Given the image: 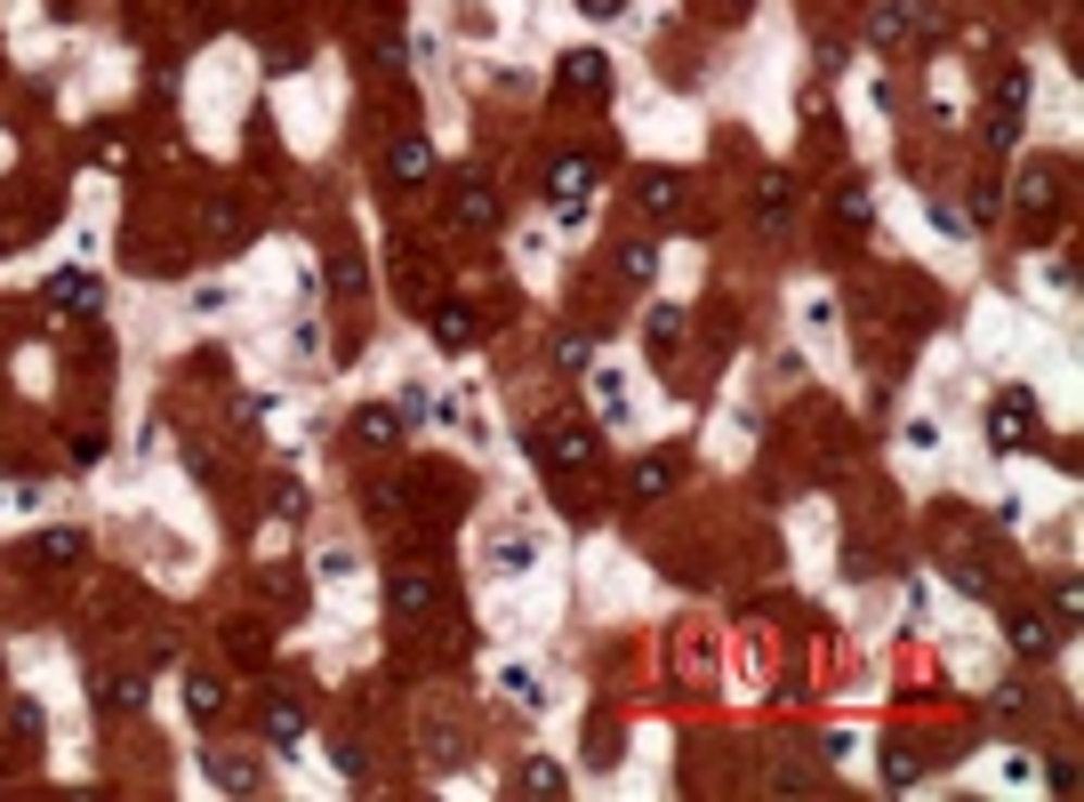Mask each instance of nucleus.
Segmentation results:
<instances>
[{
	"mask_svg": "<svg viewBox=\"0 0 1084 802\" xmlns=\"http://www.w3.org/2000/svg\"><path fill=\"white\" fill-rule=\"evenodd\" d=\"M530 458H539L546 474H587V466H595V425H579V418L539 425V434H530Z\"/></svg>",
	"mask_w": 1084,
	"mask_h": 802,
	"instance_id": "1",
	"label": "nucleus"
},
{
	"mask_svg": "<svg viewBox=\"0 0 1084 802\" xmlns=\"http://www.w3.org/2000/svg\"><path fill=\"white\" fill-rule=\"evenodd\" d=\"M587 193H595V161H587V153H563L555 169H546V209H555L563 225H579V217H587Z\"/></svg>",
	"mask_w": 1084,
	"mask_h": 802,
	"instance_id": "2",
	"label": "nucleus"
},
{
	"mask_svg": "<svg viewBox=\"0 0 1084 802\" xmlns=\"http://www.w3.org/2000/svg\"><path fill=\"white\" fill-rule=\"evenodd\" d=\"M555 89H570V97H603V89H610V56H603V49H563Z\"/></svg>",
	"mask_w": 1084,
	"mask_h": 802,
	"instance_id": "3",
	"label": "nucleus"
},
{
	"mask_svg": "<svg viewBox=\"0 0 1084 802\" xmlns=\"http://www.w3.org/2000/svg\"><path fill=\"white\" fill-rule=\"evenodd\" d=\"M450 225H466V233L499 225V184H490V177H458V193H450Z\"/></svg>",
	"mask_w": 1084,
	"mask_h": 802,
	"instance_id": "4",
	"label": "nucleus"
},
{
	"mask_svg": "<svg viewBox=\"0 0 1084 802\" xmlns=\"http://www.w3.org/2000/svg\"><path fill=\"white\" fill-rule=\"evenodd\" d=\"M675 482H683V458L667 449V458H643L635 474H627V498H643V506H651V498H667Z\"/></svg>",
	"mask_w": 1084,
	"mask_h": 802,
	"instance_id": "5",
	"label": "nucleus"
},
{
	"mask_svg": "<svg viewBox=\"0 0 1084 802\" xmlns=\"http://www.w3.org/2000/svg\"><path fill=\"white\" fill-rule=\"evenodd\" d=\"M635 201H643L651 217H675V209H683V177H675V169H635Z\"/></svg>",
	"mask_w": 1084,
	"mask_h": 802,
	"instance_id": "6",
	"label": "nucleus"
},
{
	"mask_svg": "<svg viewBox=\"0 0 1084 802\" xmlns=\"http://www.w3.org/2000/svg\"><path fill=\"white\" fill-rule=\"evenodd\" d=\"M988 442H996V449H1020V442H1029V394H1005V402L988 409Z\"/></svg>",
	"mask_w": 1084,
	"mask_h": 802,
	"instance_id": "7",
	"label": "nucleus"
},
{
	"mask_svg": "<svg viewBox=\"0 0 1084 802\" xmlns=\"http://www.w3.org/2000/svg\"><path fill=\"white\" fill-rule=\"evenodd\" d=\"M434 602H442L434 570H394V610L402 619H418V610H434Z\"/></svg>",
	"mask_w": 1084,
	"mask_h": 802,
	"instance_id": "8",
	"label": "nucleus"
},
{
	"mask_svg": "<svg viewBox=\"0 0 1084 802\" xmlns=\"http://www.w3.org/2000/svg\"><path fill=\"white\" fill-rule=\"evenodd\" d=\"M1053 209H1060V169H1029V177H1020V217L1045 225Z\"/></svg>",
	"mask_w": 1084,
	"mask_h": 802,
	"instance_id": "9",
	"label": "nucleus"
},
{
	"mask_svg": "<svg viewBox=\"0 0 1084 802\" xmlns=\"http://www.w3.org/2000/svg\"><path fill=\"white\" fill-rule=\"evenodd\" d=\"M354 442L362 449H394L402 442V418H394V409H354Z\"/></svg>",
	"mask_w": 1084,
	"mask_h": 802,
	"instance_id": "10",
	"label": "nucleus"
},
{
	"mask_svg": "<svg viewBox=\"0 0 1084 802\" xmlns=\"http://www.w3.org/2000/svg\"><path fill=\"white\" fill-rule=\"evenodd\" d=\"M434 177V145H426V137H402L394 145V184H426Z\"/></svg>",
	"mask_w": 1084,
	"mask_h": 802,
	"instance_id": "11",
	"label": "nucleus"
},
{
	"mask_svg": "<svg viewBox=\"0 0 1084 802\" xmlns=\"http://www.w3.org/2000/svg\"><path fill=\"white\" fill-rule=\"evenodd\" d=\"M298 730H305V706L298 698H274V706H265V738H274V747H298Z\"/></svg>",
	"mask_w": 1084,
	"mask_h": 802,
	"instance_id": "12",
	"label": "nucleus"
},
{
	"mask_svg": "<svg viewBox=\"0 0 1084 802\" xmlns=\"http://www.w3.org/2000/svg\"><path fill=\"white\" fill-rule=\"evenodd\" d=\"M908 25H916L908 0H884V9H875V25H868V40H875V49H892V40H908Z\"/></svg>",
	"mask_w": 1084,
	"mask_h": 802,
	"instance_id": "13",
	"label": "nucleus"
},
{
	"mask_svg": "<svg viewBox=\"0 0 1084 802\" xmlns=\"http://www.w3.org/2000/svg\"><path fill=\"white\" fill-rule=\"evenodd\" d=\"M434 345H450V354L475 345V314H466V305H434Z\"/></svg>",
	"mask_w": 1084,
	"mask_h": 802,
	"instance_id": "14",
	"label": "nucleus"
},
{
	"mask_svg": "<svg viewBox=\"0 0 1084 802\" xmlns=\"http://www.w3.org/2000/svg\"><path fill=\"white\" fill-rule=\"evenodd\" d=\"M755 225H764V233H780V225H787V177H764V193H755Z\"/></svg>",
	"mask_w": 1084,
	"mask_h": 802,
	"instance_id": "15",
	"label": "nucleus"
},
{
	"mask_svg": "<svg viewBox=\"0 0 1084 802\" xmlns=\"http://www.w3.org/2000/svg\"><path fill=\"white\" fill-rule=\"evenodd\" d=\"M1012 650L1020 658H1053V619H1012Z\"/></svg>",
	"mask_w": 1084,
	"mask_h": 802,
	"instance_id": "16",
	"label": "nucleus"
},
{
	"mask_svg": "<svg viewBox=\"0 0 1084 802\" xmlns=\"http://www.w3.org/2000/svg\"><path fill=\"white\" fill-rule=\"evenodd\" d=\"M49 297L65 305V314H97V290H89L80 273H56V281H49Z\"/></svg>",
	"mask_w": 1084,
	"mask_h": 802,
	"instance_id": "17",
	"label": "nucleus"
},
{
	"mask_svg": "<svg viewBox=\"0 0 1084 802\" xmlns=\"http://www.w3.org/2000/svg\"><path fill=\"white\" fill-rule=\"evenodd\" d=\"M97 698H105L113 714H137V706H146V683H137V674H113V683L97 690Z\"/></svg>",
	"mask_w": 1084,
	"mask_h": 802,
	"instance_id": "18",
	"label": "nucleus"
},
{
	"mask_svg": "<svg viewBox=\"0 0 1084 802\" xmlns=\"http://www.w3.org/2000/svg\"><path fill=\"white\" fill-rule=\"evenodd\" d=\"M40 553H49V562H80V553H89V538H80V530H49V538H40Z\"/></svg>",
	"mask_w": 1084,
	"mask_h": 802,
	"instance_id": "19",
	"label": "nucleus"
},
{
	"mask_svg": "<svg viewBox=\"0 0 1084 802\" xmlns=\"http://www.w3.org/2000/svg\"><path fill=\"white\" fill-rule=\"evenodd\" d=\"M675 338H683V314H675V305H651V345H659V354H667Z\"/></svg>",
	"mask_w": 1084,
	"mask_h": 802,
	"instance_id": "20",
	"label": "nucleus"
},
{
	"mask_svg": "<svg viewBox=\"0 0 1084 802\" xmlns=\"http://www.w3.org/2000/svg\"><path fill=\"white\" fill-rule=\"evenodd\" d=\"M651 265H659V257H651V241H627V250H619V273L627 281H651Z\"/></svg>",
	"mask_w": 1084,
	"mask_h": 802,
	"instance_id": "21",
	"label": "nucleus"
},
{
	"mask_svg": "<svg viewBox=\"0 0 1084 802\" xmlns=\"http://www.w3.org/2000/svg\"><path fill=\"white\" fill-rule=\"evenodd\" d=\"M835 209H844V225H868V217H875V201L860 193V184H844V193H835Z\"/></svg>",
	"mask_w": 1084,
	"mask_h": 802,
	"instance_id": "22",
	"label": "nucleus"
},
{
	"mask_svg": "<svg viewBox=\"0 0 1084 802\" xmlns=\"http://www.w3.org/2000/svg\"><path fill=\"white\" fill-rule=\"evenodd\" d=\"M186 698H193V714H201V723H217V706H225V690L210 683V674H201V683H193Z\"/></svg>",
	"mask_w": 1084,
	"mask_h": 802,
	"instance_id": "23",
	"label": "nucleus"
},
{
	"mask_svg": "<svg viewBox=\"0 0 1084 802\" xmlns=\"http://www.w3.org/2000/svg\"><path fill=\"white\" fill-rule=\"evenodd\" d=\"M595 402H603V418H627V385L610 378V369H603V378H595Z\"/></svg>",
	"mask_w": 1084,
	"mask_h": 802,
	"instance_id": "24",
	"label": "nucleus"
},
{
	"mask_svg": "<svg viewBox=\"0 0 1084 802\" xmlns=\"http://www.w3.org/2000/svg\"><path fill=\"white\" fill-rule=\"evenodd\" d=\"M1053 619H1060V626H1076V619H1084V586H1076V578L1053 594Z\"/></svg>",
	"mask_w": 1084,
	"mask_h": 802,
	"instance_id": "25",
	"label": "nucleus"
},
{
	"mask_svg": "<svg viewBox=\"0 0 1084 802\" xmlns=\"http://www.w3.org/2000/svg\"><path fill=\"white\" fill-rule=\"evenodd\" d=\"M522 794H563V771L555 763H530L522 771Z\"/></svg>",
	"mask_w": 1084,
	"mask_h": 802,
	"instance_id": "26",
	"label": "nucleus"
},
{
	"mask_svg": "<svg viewBox=\"0 0 1084 802\" xmlns=\"http://www.w3.org/2000/svg\"><path fill=\"white\" fill-rule=\"evenodd\" d=\"M217 787H241V794H250V787H257V771H250V763H217Z\"/></svg>",
	"mask_w": 1084,
	"mask_h": 802,
	"instance_id": "27",
	"label": "nucleus"
},
{
	"mask_svg": "<svg viewBox=\"0 0 1084 802\" xmlns=\"http://www.w3.org/2000/svg\"><path fill=\"white\" fill-rule=\"evenodd\" d=\"M579 9H587V16H619L627 0H579Z\"/></svg>",
	"mask_w": 1084,
	"mask_h": 802,
	"instance_id": "28",
	"label": "nucleus"
},
{
	"mask_svg": "<svg viewBox=\"0 0 1084 802\" xmlns=\"http://www.w3.org/2000/svg\"><path fill=\"white\" fill-rule=\"evenodd\" d=\"M715 9H723V16H747V9H755V0H715Z\"/></svg>",
	"mask_w": 1084,
	"mask_h": 802,
	"instance_id": "29",
	"label": "nucleus"
}]
</instances>
